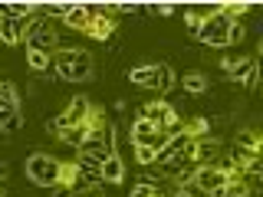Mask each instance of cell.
<instances>
[{
	"instance_id": "6da1fadb",
	"label": "cell",
	"mask_w": 263,
	"mask_h": 197,
	"mask_svg": "<svg viewBox=\"0 0 263 197\" xmlns=\"http://www.w3.org/2000/svg\"><path fill=\"white\" fill-rule=\"evenodd\" d=\"M53 72L63 82H86L92 76V56L86 49H56L53 53Z\"/></svg>"
},
{
	"instance_id": "7a4b0ae2",
	"label": "cell",
	"mask_w": 263,
	"mask_h": 197,
	"mask_svg": "<svg viewBox=\"0 0 263 197\" xmlns=\"http://www.w3.org/2000/svg\"><path fill=\"white\" fill-rule=\"evenodd\" d=\"M23 168H27V178L36 187H56V184H60V161H56L53 154L36 151V154H30V158H27Z\"/></svg>"
},
{
	"instance_id": "3957f363",
	"label": "cell",
	"mask_w": 263,
	"mask_h": 197,
	"mask_svg": "<svg viewBox=\"0 0 263 197\" xmlns=\"http://www.w3.org/2000/svg\"><path fill=\"white\" fill-rule=\"evenodd\" d=\"M89 115H92V105H89V98H86V95H76L69 105H66V112H63V115H56V119H49V122H46V131L60 135V131H66V128L86 125Z\"/></svg>"
},
{
	"instance_id": "277c9868",
	"label": "cell",
	"mask_w": 263,
	"mask_h": 197,
	"mask_svg": "<svg viewBox=\"0 0 263 197\" xmlns=\"http://www.w3.org/2000/svg\"><path fill=\"white\" fill-rule=\"evenodd\" d=\"M230 16L224 10H217V13H211L208 20H201V30H197V40L201 43H208V46H230L227 43V33H230Z\"/></svg>"
},
{
	"instance_id": "5b68a950",
	"label": "cell",
	"mask_w": 263,
	"mask_h": 197,
	"mask_svg": "<svg viewBox=\"0 0 263 197\" xmlns=\"http://www.w3.org/2000/svg\"><path fill=\"white\" fill-rule=\"evenodd\" d=\"M191 184H194V191L214 194V191H220V187H227V184H230V178L224 174V171H217L214 164H204V168H197V171H194Z\"/></svg>"
},
{
	"instance_id": "8992f818",
	"label": "cell",
	"mask_w": 263,
	"mask_h": 197,
	"mask_svg": "<svg viewBox=\"0 0 263 197\" xmlns=\"http://www.w3.org/2000/svg\"><path fill=\"white\" fill-rule=\"evenodd\" d=\"M164 142H168V138L158 131V125H152V122H145V119L132 122V145H148V148H155V151H161Z\"/></svg>"
},
{
	"instance_id": "52a82bcc",
	"label": "cell",
	"mask_w": 263,
	"mask_h": 197,
	"mask_svg": "<svg viewBox=\"0 0 263 197\" xmlns=\"http://www.w3.org/2000/svg\"><path fill=\"white\" fill-rule=\"evenodd\" d=\"M187 154H191V161L197 164V168L214 164L220 158V142H217V138H197V142L187 145Z\"/></svg>"
},
{
	"instance_id": "ba28073f",
	"label": "cell",
	"mask_w": 263,
	"mask_h": 197,
	"mask_svg": "<svg viewBox=\"0 0 263 197\" xmlns=\"http://www.w3.org/2000/svg\"><path fill=\"white\" fill-rule=\"evenodd\" d=\"M230 76L237 79V86L257 89V82H260V69H257V60H250V56H243V60H237V66L230 69Z\"/></svg>"
},
{
	"instance_id": "9c48e42d",
	"label": "cell",
	"mask_w": 263,
	"mask_h": 197,
	"mask_svg": "<svg viewBox=\"0 0 263 197\" xmlns=\"http://www.w3.org/2000/svg\"><path fill=\"white\" fill-rule=\"evenodd\" d=\"M23 128V112L16 102H7V98H0V131H7V135H16V131Z\"/></svg>"
},
{
	"instance_id": "30bf717a",
	"label": "cell",
	"mask_w": 263,
	"mask_h": 197,
	"mask_svg": "<svg viewBox=\"0 0 263 197\" xmlns=\"http://www.w3.org/2000/svg\"><path fill=\"white\" fill-rule=\"evenodd\" d=\"M27 36V20H13V16H0V43L16 46Z\"/></svg>"
},
{
	"instance_id": "8fae6325",
	"label": "cell",
	"mask_w": 263,
	"mask_h": 197,
	"mask_svg": "<svg viewBox=\"0 0 263 197\" xmlns=\"http://www.w3.org/2000/svg\"><path fill=\"white\" fill-rule=\"evenodd\" d=\"M76 174L82 178V184H86V187H96V184H102V164H99L96 158L79 154V158H76Z\"/></svg>"
},
{
	"instance_id": "7c38bea8",
	"label": "cell",
	"mask_w": 263,
	"mask_h": 197,
	"mask_svg": "<svg viewBox=\"0 0 263 197\" xmlns=\"http://www.w3.org/2000/svg\"><path fill=\"white\" fill-rule=\"evenodd\" d=\"M89 20H92V7H86V4H69V10H66V16H63L66 27L79 30V33L89 30Z\"/></svg>"
},
{
	"instance_id": "4fadbf2b",
	"label": "cell",
	"mask_w": 263,
	"mask_h": 197,
	"mask_svg": "<svg viewBox=\"0 0 263 197\" xmlns=\"http://www.w3.org/2000/svg\"><path fill=\"white\" fill-rule=\"evenodd\" d=\"M89 36L99 40V43H105V40L115 33V16H105V13H92V20H89Z\"/></svg>"
},
{
	"instance_id": "5bb4252c",
	"label": "cell",
	"mask_w": 263,
	"mask_h": 197,
	"mask_svg": "<svg viewBox=\"0 0 263 197\" xmlns=\"http://www.w3.org/2000/svg\"><path fill=\"white\" fill-rule=\"evenodd\" d=\"M175 115V109H171L168 102H148V105H142V115L138 119H145V122H152V125H164V122Z\"/></svg>"
},
{
	"instance_id": "9a60e30c",
	"label": "cell",
	"mask_w": 263,
	"mask_h": 197,
	"mask_svg": "<svg viewBox=\"0 0 263 197\" xmlns=\"http://www.w3.org/2000/svg\"><path fill=\"white\" fill-rule=\"evenodd\" d=\"M128 82H132V86H142V89H155V82H158V66L148 63V66H135V69H128Z\"/></svg>"
},
{
	"instance_id": "2e32d148",
	"label": "cell",
	"mask_w": 263,
	"mask_h": 197,
	"mask_svg": "<svg viewBox=\"0 0 263 197\" xmlns=\"http://www.w3.org/2000/svg\"><path fill=\"white\" fill-rule=\"evenodd\" d=\"M122 181H125V164H122L119 154H112L102 164V184H122Z\"/></svg>"
},
{
	"instance_id": "e0dca14e",
	"label": "cell",
	"mask_w": 263,
	"mask_h": 197,
	"mask_svg": "<svg viewBox=\"0 0 263 197\" xmlns=\"http://www.w3.org/2000/svg\"><path fill=\"white\" fill-rule=\"evenodd\" d=\"M27 66L33 72H53V56L40 53V49H27Z\"/></svg>"
},
{
	"instance_id": "ac0fdd59",
	"label": "cell",
	"mask_w": 263,
	"mask_h": 197,
	"mask_svg": "<svg viewBox=\"0 0 263 197\" xmlns=\"http://www.w3.org/2000/svg\"><path fill=\"white\" fill-rule=\"evenodd\" d=\"M89 138V125H76V128H66V131H60V142H66L69 148H79L82 142Z\"/></svg>"
},
{
	"instance_id": "d6986e66",
	"label": "cell",
	"mask_w": 263,
	"mask_h": 197,
	"mask_svg": "<svg viewBox=\"0 0 263 197\" xmlns=\"http://www.w3.org/2000/svg\"><path fill=\"white\" fill-rule=\"evenodd\" d=\"M181 86H184V92H187V95H201L204 89H208V79H204L201 72H187V76L181 79Z\"/></svg>"
},
{
	"instance_id": "ffe728a7",
	"label": "cell",
	"mask_w": 263,
	"mask_h": 197,
	"mask_svg": "<svg viewBox=\"0 0 263 197\" xmlns=\"http://www.w3.org/2000/svg\"><path fill=\"white\" fill-rule=\"evenodd\" d=\"M175 86V69H171V66H158V82H155V89H158V92H168V89Z\"/></svg>"
},
{
	"instance_id": "44dd1931",
	"label": "cell",
	"mask_w": 263,
	"mask_h": 197,
	"mask_svg": "<svg viewBox=\"0 0 263 197\" xmlns=\"http://www.w3.org/2000/svg\"><path fill=\"white\" fill-rule=\"evenodd\" d=\"M164 138H178V135H184V119H178V115H171L168 122H164V125L158 128Z\"/></svg>"
},
{
	"instance_id": "7402d4cb",
	"label": "cell",
	"mask_w": 263,
	"mask_h": 197,
	"mask_svg": "<svg viewBox=\"0 0 263 197\" xmlns=\"http://www.w3.org/2000/svg\"><path fill=\"white\" fill-rule=\"evenodd\" d=\"M76 161H60V184H66V187H72L76 184Z\"/></svg>"
},
{
	"instance_id": "603a6c76",
	"label": "cell",
	"mask_w": 263,
	"mask_h": 197,
	"mask_svg": "<svg viewBox=\"0 0 263 197\" xmlns=\"http://www.w3.org/2000/svg\"><path fill=\"white\" fill-rule=\"evenodd\" d=\"M128 197H161V191H158V184H152V181H142V184H135L128 191Z\"/></svg>"
},
{
	"instance_id": "cb8c5ba5",
	"label": "cell",
	"mask_w": 263,
	"mask_h": 197,
	"mask_svg": "<svg viewBox=\"0 0 263 197\" xmlns=\"http://www.w3.org/2000/svg\"><path fill=\"white\" fill-rule=\"evenodd\" d=\"M237 145L240 148H253V151H260V135L253 128H243L240 135H237Z\"/></svg>"
},
{
	"instance_id": "d4e9b609",
	"label": "cell",
	"mask_w": 263,
	"mask_h": 197,
	"mask_svg": "<svg viewBox=\"0 0 263 197\" xmlns=\"http://www.w3.org/2000/svg\"><path fill=\"white\" fill-rule=\"evenodd\" d=\"M132 148H135V161L138 164H145V168L155 164V148H148V145H132Z\"/></svg>"
},
{
	"instance_id": "484cf974",
	"label": "cell",
	"mask_w": 263,
	"mask_h": 197,
	"mask_svg": "<svg viewBox=\"0 0 263 197\" xmlns=\"http://www.w3.org/2000/svg\"><path fill=\"white\" fill-rule=\"evenodd\" d=\"M0 98H7V102H16V105H20V92H16V86H13L10 79L0 82Z\"/></svg>"
},
{
	"instance_id": "4316f807",
	"label": "cell",
	"mask_w": 263,
	"mask_h": 197,
	"mask_svg": "<svg viewBox=\"0 0 263 197\" xmlns=\"http://www.w3.org/2000/svg\"><path fill=\"white\" fill-rule=\"evenodd\" d=\"M243 36H247V27L240 20H234V23H230V33H227V43H240Z\"/></svg>"
},
{
	"instance_id": "83f0119b",
	"label": "cell",
	"mask_w": 263,
	"mask_h": 197,
	"mask_svg": "<svg viewBox=\"0 0 263 197\" xmlns=\"http://www.w3.org/2000/svg\"><path fill=\"white\" fill-rule=\"evenodd\" d=\"M148 13H155V16H171V13H175V4H152V7H148Z\"/></svg>"
},
{
	"instance_id": "f1b7e54d",
	"label": "cell",
	"mask_w": 263,
	"mask_h": 197,
	"mask_svg": "<svg viewBox=\"0 0 263 197\" xmlns=\"http://www.w3.org/2000/svg\"><path fill=\"white\" fill-rule=\"evenodd\" d=\"M76 197H105V184H96V187H86V191H79Z\"/></svg>"
},
{
	"instance_id": "f546056e",
	"label": "cell",
	"mask_w": 263,
	"mask_h": 197,
	"mask_svg": "<svg viewBox=\"0 0 263 197\" xmlns=\"http://www.w3.org/2000/svg\"><path fill=\"white\" fill-rule=\"evenodd\" d=\"M53 197H76V194H72V187H66V184H56V187H53Z\"/></svg>"
},
{
	"instance_id": "4dcf8cb0",
	"label": "cell",
	"mask_w": 263,
	"mask_h": 197,
	"mask_svg": "<svg viewBox=\"0 0 263 197\" xmlns=\"http://www.w3.org/2000/svg\"><path fill=\"white\" fill-rule=\"evenodd\" d=\"M187 27H191L194 36H197V30H201V16H197V13H187Z\"/></svg>"
},
{
	"instance_id": "1f68e13d",
	"label": "cell",
	"mask_w": 263,
	"mask_h": 197,
	"mask_svg": "<svg viewBox=\"0 0 263 197\" xmlns=\"http://www.w3.org/2000/svg\"><path fill=\"white\" fill-rule=\"evenodd\" d=\"M138 7L135 4H115V13H135Z\"/></svg>"
},
{
	"instance_id": "d6a6232c",
	"label": "cell",
	"mask_w": 263,
	"mask_h": 197,
	"mask_svg": "<svg viewBox=\"0 0 263 197\" xmlns=\"http://www.w3.org/2000/svg\"><path fill=\"white\" fill-rule=\"evenodd\" d=\"M220 66H224V72H230V69L237 66V60H234V56H224V60H220Z\"/></svg>"
},
{
	"instance_id": "836d02e7",
	"label": "cell",
	"mask_w": 263,
	"mask_h": 197,
	"mask_svg": "<svg viewBox=\"0 0 263 197\" xmlns=\"http://www.w3.org/2000/svg\"><path fill=\"white\" fill-rule=\"evenodd\" d=\"M175 197H194V191H184V187H181V191H178Z\"/></svg>"
},
{
	"instance_id": "e575fe53",
	"label": "cell",
	"mask_w": 263,
	"mask_h": 197,
	"mask_svg": "<svg viewBox=\"0 0 263 197\" xmlns=\"http://www.w3.org/2000/svg\"><path fill=\"white\" fill-rule=\"evenodd\" d=\"M4 178H7V164L0 161V181H4Z\"/></svg>"
},
{
	"instance_id": "d590c367",
	"label": "cell",
	"mask_w": 263,
	"mask_h": 197,
	"mask_svg": "<svg viewBox=\"0 0 263 197\" xmlns=\"http://www.w3.org/2000/svg\"><path fill=\"white\" fill-rule=\"evenodd\" d=\"M243 197H260V194H257V191H247V194H243Z\"/></svg>"
},
{
	"instance_id": "8d00e7d4",
	"label": "cell",
	"mask_w": 263,
	"mask_h": 197,
	"mask_svg": "<svg viewBox=\"0 0 263 197\" xmlns=\"http://www.w3.org/2000/svg\"><path fill=\"white\" fill-rule=\"evenodd\" d=\"M0 197H4V187H0Z\"/></svg>"
}]
</instances>
